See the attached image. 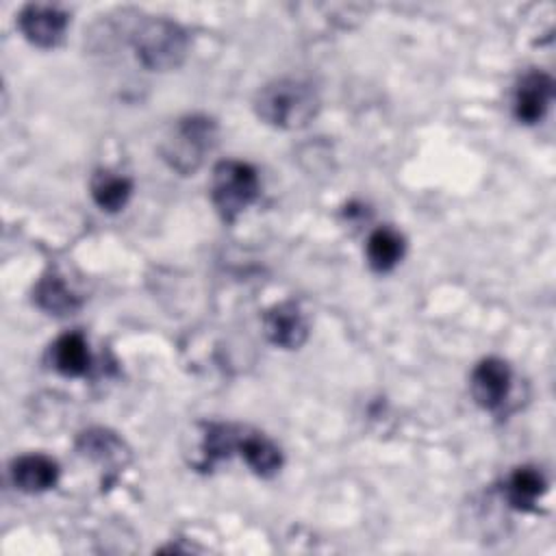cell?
I'll list each match as a JSON object with an SVG mask.
<instances>
[{
    "label": "cell",
    "mask_w": 556,
    "mask_h": 556,
    "mask_svg": "<svg viewBox=\"0 0 556 556\" xmlns=\"http://www.w3.org/2000/svg\"><path fill=\"white\" fill-rule=\"evenodd\" d=\"M258 117L278 128H302L319 109V98L308 83L295 78H280L267 83L254 100Z\"/></svg>",
    "instance_id": "1"
},
{
    "label": "cell",
    "mask_w": 556,
    "mask_h": 556,
    "mask_svg": "<svg viewBox=\"0 0 556 556\" xmlns=\"http://www.w3.org/2000/svg\"><path fill=\"white\" fill-rule=\"evenodd\" d=\"M132 46L148 70H172L187 54V35L169 20H148L135 30Z\"/></svg>",
    "instance_id": "2"
},
{
    "label": "cell",
    "mask_w": 556,
    "mask_h": 556,
    "mask_svg": "<svg viewBox=\"0 0 556 556\" xmlns=\"http://www.w3.org/2000/svg\"><path fill=\"white\" fill-rule=\"evenodd\" d=\"M258 195V176L243 161H222L213 169L211 198L219 215L232 222Z\"/></svg>",
    "instance_id": "3"
},
{
    "label": "cell",
    "mask_w": 556,
    "mask_h": 556,
    "mask_svg": "<svg viewBox=\"0 0 556 556\" xmlns=\"http://www.w3.org/2000/svg\"><path fill=\"white\" fill-rule=\"evenodd\" d=\"M215 141V124L206 117H185L174 124L169 135L165 137L161 152L182 174L193 172L204 154L213 148Z\"/></svg>",
    "instance_id": "4"
},
{
    "label": "cell",
    "mask_w": 556,
    "mask_h": 556,
    "mask_svg": "<svg viewBox=\"0 0 556 556\" xmlns=\"http://www.w3.org/2000/svg\"><path fill=\"white\" fill-rule=\"evenodd\" d=\"M469 387L478 406L495 410L504 404L510 391V367L502 358H484L471 371Z\"/></svg>",
    "instance_id": "5"
},
{
    "label": "cell",
    "mask_w": 556,
    "mask_h": 556,
    "mask_svg": "<svg viewBox=\"0 0 556 556\" xmlns=\"http://www.w3.org/2000/svg\"><path fill=\"white\" fill-rule=\"evenodd\" d=\"M17 24L30 43L39 48H52L65 33L67 13L52 4H28L22 9Z\"/></svg>",
    "instance_id": "6"
},
{
    "label": "cell",
    "mask_w": 556,
    "mask_h": 556,
    "mask_svg": "<svg viewBox=\"0 0 556 556\" xmlns=\"http://www.w3.org/2000/svg\"><path fill=\"white\" fill-rule=\"evenodd\" d=\"M263 328L267 339L274 345H280L287 350L300 348L308 337V324L302 311L293 302H282L271 306L263 315Z\"/></svg>",
    "instance_id": "7"
},
{
    "label": "cell",
    "mask_w": 556,
    "mask_h": 556,
    "mask_svg": "<svg viewBox=\"0 0 556 556\" xmlns=\"http://www.w3.org/2000/svg\"><path fill=\"white\" fill-rule=\"evenodd\" d=\"M552 93H554V83L547 74L543 72H530L526 74L515 91V117L523 124H536L549 102H552Z\"/></svg>",
    "instance_id": "8"
},
{
    "label": "cell",
    "mask_w": 556,
    "mask_h": 556,
    "mask_svg": "<svg viewBox=\"0 0 556 556\" xmlns=\"http://www.w3.org/2000/svg\"><path fill=\"white\" fill-rule=\"evenodd\" d=\"M11 478L24 493H41L56 484L59 465L43 454H26L13 460Z\"/></svg>",
    "instance_id": "9"
},
{
    "label": "cell",
    "mask_w": 556,
    "mask_h": 556,
    "mask_svg": "<svg viewBox=\"0 0 556 556\" xmlns=\"http://www.w3.org/2000/svg\"><path fill=\"white\" fill-rule=\"evenodd\" d=\"M237 452L248 463V467L258 476H274L282 465L280 450L258 432H241Z\"/></svg>",
    "instance_id": "10"
},
{
    "label": "cell",
    "mask_w": 556,
    "mask_h": 556,
    "mask_svg": "<svg viewBox=\"0 0 556 556\" xmlns=\"http://www.w3.org/2000/svg\"><path fill=\"white\" fill-rule=\"evenodd\" d=\"M545 478L534 467H517L506 480V500L517 510H532L545 493Z\"/></svg>",
    "instance_id": "11"
},
{
    "label": "cell",
    "mask_w": 556,
    "mask_h": 556,
    "mask_svg": "<svg viewBox=\"0 0 556 556\" xmlns=\"http://www.w3.org/2000/svg\"><path fill=\"white\" fill-rule=\"evenodd\" d=\"M52 365L65 376H83L89 367V350L78 332H67L52 343Z\"/></svg>",
    "instance_id": "12"
},
{
    "label": "cell",
    "mask_w": 556,
    "mask_h": 556,
    "mask_svg": "<svg viewBox=\"0 0 556 556\" xmlns=\"http://www.w3.org/2000/svg\"><path fill=\"white\" fill-rule=\"evenodd\" d=\"M404 256V239L393 228H376L367 239V261L376 271L393 269Z\"/></svg>",
    "instance_id": "13"
},
{
    "label": "cell",
    "mask_w": 556,
    "mask_h": 556,
    "mask_svg": "<svg viewBox=\"0 0 556 556\" xmlns=\"http://www.w3.org/2000/svg\"><path fill=\"white\" fill-rule=\"evenodd\" d=\"M132 191V182L126 176L113 172H96L91 178V198L102 211H119Z\"/></svg>",
    "instance_id": "14"
},
{
    "label": "cell",
    "mask_w": 556,
    "mask_h": 556,
    "mask_svg": "<svg viewBox=\"0 0 556 556\" xmlns=\"http://www.w3.org/2000/svg\"><path fill=\"white\" fill-rule=\"evenodd\" d=\"M35 302L54 315H67L72 311H76L78 300L76 295L56 278V276H46L39 280L37 289H35Z\"/></svg>",
    "instance_id": "15"
}]
</instances>
